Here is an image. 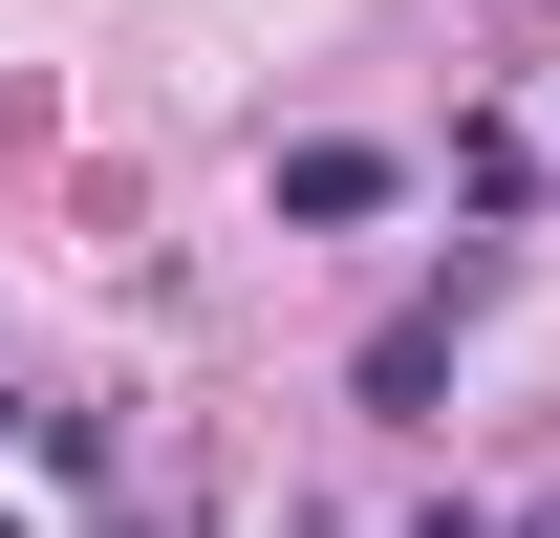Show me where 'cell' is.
Listing matches in <instances>:
<instances>
[{
  "mask_svg": "<svg viewBox=\"0 0 560 538\" xmlns=\"http://www.w3.org/2000/svg\"><path fill=\"white\" fill-rule=\"evenodd\" d=\"M475 302H495V259H453V280H431V302H388V324H366V366H346V388L388 409V431H410V409L453 388V324H475Z\"/></svg>",
  "mask_w": 560,
  "mask_h": 538,
  "instance_id": "obj_1",
  "label": "cell"
},
{
  "mask_svg": "<svg viewBox=\"0 0 560 538\" xmlns=\"http://www.w3.org/2000/svg\"><path fill=\"white\" fill-rule=\"evenodd\" d=\"M388 195H410V151H366V130L280 151V215H302V237H346V215H388Z\"/></svg>",
  "mask_w": 560,
  "mask_h": 538,
  "instance_id": "obj_2",
  "label": "cell"
},
{
  "mask_svg": "<svg viewBox=\"0 0 560 538\" xmlns=\"http://www.w3.org/2000/svg\"><path fill=\"white\" fill-rule=\"evenodd\" d=\"M410 538H495V517H475V495H431V517H410Z\"/></svg>",
  "mask_w": 560,
  "mask_h": 538,
  "instance_id": "obj_3",
  "label": "cell"
},
{
  "mask_svg": "<svg viewBox=\"0 0 560 538\" xmlns=\"http://www.w3.org/2000/svg\"><path fill=\"white\" fill-rule=\"evenodd\" d=\"M495 538H560V495H539V517H495Z\"/></svg>",
  "mask_w": 560,
  "mask_h": 538,
  "instance_id": "obj_4",
  "label": "cell"
}]
</instances>
